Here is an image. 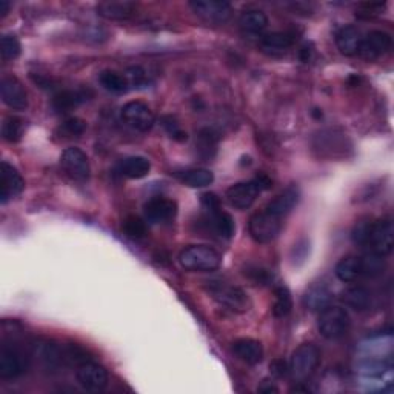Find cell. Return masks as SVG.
Returning <instances> with one entry per match:
<instances>
[{
	"mask_svg": "<svg viewBox=\"0 0 394 394\" xmlns=\"http://www.w3.org/2000/svg\"><path fill=\"white\" fill-rule=\"evenodd\" d=\"M179 264L187 271H214L222 265V256L206 245H190L179 255Z\"/></svg>",
	"mask_w": 394,
	"mask_h": 394,
	"instance_id": "6da1fadb",
	"label": "cell"
},
{
	"mask_svg": "<svg viewBox=\"0 0 394 394\" xmlns=\"http://www.w3.org/2000/svg\"><path fill=\"white\" fill-rule=\"evenodd\" d=\"M321 363V349L313 344H302L296 349L289 361V374L296 382H305L317 370Z\"/></svg>",
	"mask_w": 394,
	"mask_h": 394,
	"instance_id": "7a4b0ae2",
	"label": "cell"
},
{
	"mask_svg": "<svg viewBox=\"0 0 394 394\" xmlns=\"http://www.w3.org/2000/svg\"><path fill=\"white\" fill-rule=\"evenodd\" d=\"M208 293L215 302L224 305L234 313H247L252 305L250 296L242 288L224 284V282H211L208 287Z\"/></svg>",
	"mask_w": 394,
	"mask_h": 394,
	"instance_id": "3957f363",
	"label": "cell"
},
{
	"mask_svg": "<svg viewBox=\"0 0 394 394\" xmlns=\"http://www.w3.org/2000/svg\"><path fill=\"white\" fill-rule=\"evenodd\" d=\"M351 325V319H349L348 311L342 307H330L321 311L319 316L317 328L319 333L322 334V338L328 340H338L344 338Z\"/></svg>",
	"mask_w": 394,
	"mask_h": 394,
	"instance_id": "277c9868",
	"label": "cell"
},
{
	"mask_svg": "<svg viewBox=\"0 0 394 394\" xmlns=\"http://www.w3.org/2000/svg\"><path fill=\"white\" fill-rule=\"evenodd\" d=\"M248 229L250 236L257 243H268L279 236L282 229V219L264 210L251 215Z\"/></svg>",
	"mask_w": 394,
	"mask_h": 394,
	"instance_id": "5b68a950",
	"label": "cell"
},
{
	"mask_svg": "<svg viewBox=\"0 0 394 394\" xmlns=\"http://www.w3.org/2000/svg\"><path fill=\"white\" fill-rule=\"evenodd\" d=\"M121 114L126 125L131 126L132 130L140 131V132L150 131L156 122V117H154L151 108L148 107L146 103L139 102V100L125 103V105L122 107Z\"/></svg>",
	"mask_w": 394,
	"mask_h": 394,
	"instance_id": "8992f818",
	"label": "cell"
},
{
	"mask_svg": "<svg viewBox=\"0 0 394 394\" xmlns=\"http://www.w3.org/2000/svg\"><path fill=\"white\" fill-rule=\"evenodd\" d=\"M367 245H370L371 252H374L377 256L385 257L391 255L394 247L393 222L390 219L373 222Z\"/></svg>",
	"mask_w": 394,
	"mask_h": 394,
	"instance_id": "52a82bcc",
	"label": "cell"
},
{
	"mask_svg": "<svg viewBox=\"0 0 394 394\" xmlns=\"http://www.w3.org/2000/svg\"><path fill=\"white\" fill-rule=\"evenodd\" d=\"M61 165L71 179L84 182L90 177L91 167L88 156L77 146L66 148L61 156Z\"/></svg>",
	"mask_w": 394,
	"mask_h": 394,
	"instance_id": "ba28073f",
	"label": "cell"
},
{
	"mask_svg": "<svg viewBox=\"0 0 394 394\" xmlns=\"http://www.w3.org/2000/svg\"><path fill=\"white\" fill-rule=\"evenodd\" d=\"M77 382L85 391L100 393L108 386L109 377L107 370L99 363L82 362L77 368Z\"/></svg>",
	"mask_w": 394,
	"mask_h": 394,
	"instance_id": "9c48e42d",
	"label": "cell"
},
{
	"mask_svg": "<svg viewBox=\"0 0 394 394\" xmlns=\"http://www.w3.org/2000/svg\"><path fill=\"white\" fill-rule=\"evenodd\" d=\"M24 188L25 181L19 171L8 162H2L0 165V202L5 205L13 197L19 196Z\"/></svg>",
	"mask_w": 394,
	"mask_h": 394,
	"instance_id": "30bf717a",
	"label": "cell"
},
{
	"mask_svg": "<svg viewBox=\"0 0 394 394\" xmlns=\"http://www.w3.org/2000/svg\"><path fill=\"white\" fill-rule=\"evenodd\" d=\"M262 188L259 187V183L252 179L250 182H241L236 183L233 187H229L227 190V200L228 204L237 208V210H247L252 204L256 202V199L259 197Z\"/></svg>",
	"mask_w": 394,
	"mask_h": 394,
	"instance_id": "8fae6325",
	"label": "cell"
},
{
	"mask_svg": "<svg viewBox=\"0 0 394 394\" xmlns=\"http://www.w3.org/2000/svg\"><path fill=\"white\" fill-rule=\"evenodd\" d=\"M190 6L200 19L210 24H224L233 11L228 2H215V0H199V2H191Z\"/></svg>",
	"mask_w": 394,
	"mask_h": 394,
	"instance_id": "7c38bea8",
	"label": "cell"
},
{
	"mask_svg": "<svg viewBox=\"0 0 394 394\" xmlns=\"http://www.w3.org/2000/svg\"><path fill=\"white\" fill-rule=\"evenodd\" d=\"M0 94H2V100L8 108L14 111H25L28 108L26 91L16 77L6 76L2 79Z\"/></svg>",
	"mask_w": 394,
	"mask_h": 394,
	"instance_id": "4fadbf2b",
	"label": "cell"
},
{
	"mask_svg": "<svg viewBox=\"0 0 394 394\" xmlns=\"http://www.w3.org/2000/svg\"><path fill=\"white\" fill-rule=\"evenodd\" d=\"M145 220L150 224H163L176 218L177 204L174 200L165 197H154L148 200L144 206Z\"/></svg>",
	"mask_w": 394,
	"mask_h": 394,
	"instance_id": "5bb4252c",
	"label": "cell"
},
{
	"mask_svg": "<svg viewBox=\"0 0 394 394\" xmlns=\"http://www.w3.org/2000/svg\"><path fill=\"white\" fill-rule=\"evenodd\" d=\"M391 45H393V39L388 33L371 31L367 37H363L359 54L363 59H367V61H374V59L388 53Z\"/></svg>",
	"mask_w": 394,
	"mask_h": 394,
	"instance_id": "9a60e30c",
	"label": "cell"
},
{
	"mask_svg": "<svg viewBox=\"0 0 394 394\" xmlns=\"http://www.w3.org/2000/svg\"><path fill=\"white\" fill-rule=\"evenodd\" d=\"M25 361L17 349L10 347L0 348V377L16 379L24 374Z\"/></svg>",
	"mask_w": 394,
	"mask_h": 394,
	"instance_id": "2e32d148",
	"label": "cell"
},
{
	"mask_svg": "<svg viewBox=\"0 0 394 394\" xmlns=\"http://www.w3.org/2000/svg\"><path fill=\"white\" fill-rule=\"evenodd\" d=\"M333 301V291L326 284H313L303 296L305 308L313 311V313H321L325 308H328Z\"/></svg>",
	"mask_w": 394,
	"mask_h": 394,
	"instance_id": "e0dca14e",
	"label": "cell"
},
{
	"mask_svg": "<svg viewBox=\"0 0 394 394\" xmlns=\"http://www.w3.org/2000/svg\"><path fill=\"white\" fill-rule=\"evenodd\" d=\"M299 197H301V191L293 185V187H288L287 190L282 191L280 195L274 197L271 202L265 206V210L270 211L274 215H278L280 219H284L285 215L291 213L296 205L299 204Z\"/></svg>",
	"mask_w": 394,
	"mask_h": 394,
	"instance_id": "ac0fdd59",
	"label": "cell"
},
{
	"mask_svg": "<svg viewBox=\"0 0 394 394\" xmlns=\"http://www.w3.org/2000/svg\"><path fill=\"white\" fill-rule=\"evenodd\" d=\"M233 353L239 361L248 363V365H256L264 359V347L256 339L242 338L233 342Z\"/></svg>",
	"mask_w": 394,
	"mask_h": 394,
	"instance_id": "d6986e66",
	"label": "cell"
},
{
	"mask_svg": "<svg viewBox=\"0 0 394 394\" xmlns=\"http://www.w3.org/2000/svg\"><path fill=\"white\" fill-rule=\"evenodd\" d=\"M363 37L362 33L356 26H344L340 31L336 34V45L339 51L344 56H356L359 54L361 47H362Z\"/></svg>",
	"mask_w": 394,
	"mask_h": 394,
	"instance_id": "ffe728a7",
	"label": "cell"
},
{
	"mask_svg": "<svg viewBox=\"0 0 394 394\" xmlns=\"http://www.w3.org/2000/svg\"><path fill=\"white\" fill-rule=\"evenodd\" d=\"M98 14L108 20H128L136 13V5L131 2H102L96 8Z\"/></svg>",
	"mask_w": 394,
	"mask_h": 394,
	"instance_id": "44dd1931",
	"label": "cell"
},
{
	"mask_svg": "<svg viewBox=\"0 0 394 394\" xmlns=\"http://www.w3.org/2000/svg\"><path fill=\"white\" fill-rule=\"evenodd\" d=\"M117 169L119 173L128 177V179H142V177L150 173L151 163L146 158H142V156H130V158L121 160Z\"/></svg>",
	"mask_w": 394,
	"mask_h": 394,
	"instance_id": "7402d4cb",
	"label": "cell"
},
{
	"mask_svg": "<svg viewBox=\"0 0 394 394\" xmlns=\"http://www.w3.org/2000/svg\"><path fill=\"white\" fill-rule=\"evenodd\" d=\"M334 271H336L338 279L345 282V284L358 280L361 276H363L362 257H358V256L342 257L338 262L336 270Z\"/></svg>",
	"mask_w": 394,
	"mask_h": 394,
	"instance_id": "603a6c76",
	"label": "cell"
},
{
	"mask_svg": "<svg viewBox=\"0 0 394 394\" xmlns=\"http://www.w3.org/2000/svg\"><path fill=\"white\" fill-rule=\"evenodd\" d=\"M208 222H210L213 232L218 236L224 237V239H232L234 236L236 232L234 220L228 213L222 211V208L208 213Z\"/></svg>",
	"mask_w": 394,
	"mask_h": 394,
	"instance_id": "cb8c5ba5",
	"label": "cell"
},
{
	"mask_svg": "<svg viewBox=\"0 0 394 394\" xmlns=\"http://www.w3.org/2000/svg\"><path fill=\"white\" fill-rule=\"evenodd\" d=\"M85 100H88L86 90H65L57 93L53 98V108L59 113H66V111L79 107Z\"/></svg>",
	"mask_w": 394,
	"mask_h": 394,
	"instance_id": "d4e9b609",
	"label": "cell"
},
{
	"mask_svg": "<svg viewBox=\"0 0 394 394\" xmlns=\"http://www.w3.org/2000/svg\"><path fill=\"white\" fill-rule=\"evenodd\" d=\"M176 177L190 188H205L214 182V174L210 169L205 168H192L187 171H181V173H176Z\"/></svg>",
	"mask_w": 394,
	"mask_h": 394,
	"instance_id": "484cf974",
	"label": "cell"
},
{
	"mask_svg": "<svg viewBox=\"0 0 394 394\" xmlns=\"http://www.w3.org/2000/svg\"><path fill=\"white\" fill-rule=\"evenodd\" d=\"M297 36L293 31H274L260 39V45L266 51H284L296 42Z\"/></svg>",
	"mask_w": 394,
	"mask_h": 394,
	"instance_id": "4316f807",
	"label": "cell"
},
{
	"mask_svg": "<svg viewBox=\"0 0 394 394\" xmlns=\"http://www.w3.org/2000/svg\"><path fill=\"white\" fill-rule=\"evenodd\" d=\"M340 299L348 308L356 311H363L370 307L371 294L365 287H351L342 293Z\"/></svg>",
	"mask_w": 394,
	"mask_h": 394,
	"instance_id": "83f0119b",
	"label": "cell"
},
{
	"mask_svg": "<svg viewBox=\"0 0 394 394\" xmlns=\"http://www.w3.org/2000/svg\"><path fill=\"white\" fill-rule=\"evenodd\" d=\"M239 25L245 33L259 34L268 26V17H266V14L264 11L248 10L241 16Z\"/></svg>",
	"mask_w": 394,
	"mask_h": 394,
	"instance_id": "f1b7e54d",
	"label": "cell"
},
{
	"mask_svg": "<svg viewBox=\"0 0 394 394\" xmlns=\"http://www.w3.org/2000/svg\"><path fill=\"white\" fill-rule=\"evenodd\" d=\"M99 82L107 91H111V93H125V91H128V88H130V84H128V80H126L125 74L111 71V70L102 71L99 74Z\"/></svg>",
	"mask_w": 394,
	"mask_h": 394,
	"instance_id": "f546056e",
	"label": "cell"
},
{
	"mask_svg": "<svg viewBox=\"0 0 394 394\" xmlns=\"http://www.w3.org/2000/svg\"><path fill=\"white\" fill-rule=\"evenodd\" d=\"M293 297L289 289L285 285H279L274 288V305L273 315L276 317H285L291 313Z\"/></svg>",
	"mask_w": 394,
	"mask_h": 394,
	"instance_id": "4dcf8cb0",
	"label": "cell"
},
{
	"mask_svg": "<svg viewBox=\"0 0 394 394\" xmlns=\"http://www.w3.org/2000/svg\"><path fill=\"white\" fill-rule=\"evenodd\" d=\"M25 132V121L16 116H10L5 119V122L2 125V136L6 142L16 144L19 140L24 137Z\"/></svg>",
	"mask_w": 394,
	"mask_h": 394,
	"instance_id": "1f68e13d",
	"label": "cell"
},
{
	"mask_svg": "<svg viewBox=\"0 0 394 394\" xmlns=\"http://www.w3.org/2000/svg\"><path fill=\"white\" fill-rule=\"evenodd\" d=\"M122 232L125 233L126 237H130V239L135 241L144 239V237H146L148 234L146 222L144 219L137 218V215H128L122 224Z\"/></svg>",
	"mask_w": 394,
	"mask_h": 394,
	"instance_id": "d6a6232c",
	"label": "cell"
},
{
	"mask_svg": "<svg viewBox=\"0 0 394 394\" xmlns=\"http://www.w3.org/2000/svg\"><path fill=\"white\" fill-rule=\"evenodd\" d=\"M20 42L14 36H3L0 40V53L3 61H14L20 56Z\"/></svg>",
	"mask_w": 394,
	"mask_h": 394,
	"instance_id": "836d02e7",
	"label": "cell"
},
{
	"mask_svg": "<svg viewBox=\"0 0 394 394\" xmlns=\"http://www.w3.org/2000/svg\"><path fill=\"white\" fill-rule=\"evenodd\" d=\"M362 268H363V276L376 278L379 276V274H382L384 260L381 256L371 252V255L362 257Z\"/></svg>",
	"mask_w": 394,
	"mask_h": 394,
	"instance_id": "e575fe53",
	"label": "cell"
},
{
	"mask_svg": "<svg viewBox=\"0 0 394 394\" xmlns=\"http://www.w3.org/2000/svg\"><path fill=\"white\" fill-rule=\"evenodd\" d=\"M85 130H86V123L79 117L66 119L62 125V131L70 137H80L85 132Z\"/></svg>",
	"mask_w": 394,
	"mask_h": 394,
	"instance_id": "d590c367",
	"label": "cell"
},
{
	"mask_svg": "<svg viewBox=\"0 0 394 394\" xmlns=\"http://www.w3.org/2000/svg\"><path fill=\"white\" fill-rule=\"evenodd\" d=\"M371 227H373V222L371 220H361L356 224V227L353 228V242L358 243V245H367L368 242V237H370V232H371Z\"/></svg>",
	"mask_w": 394,
	"mask_h": 394,
	"instance_id": "8d00e7d4",
	"label": "cell"
},
{
	"mask_svg": "<svg viewBox=\"0 0 394 394\" xmlns=\"http://www.w3.org/2000/svg\"><path fill=\"white\" fill-rule=\"evenodd\" d=\"M163 126H165V130L171 136V139L177 140V142H183V140H187V132L181 128L179 123H177L173 117L163 119Z\"/></svg>",
	"mask_w": 394,
	"mask_h": 394,
	"instance_id": "74e56055",
	"label": "cell"
},
{
	"mask_svg": "<svg viewBox=\"0 0 394 394\" xmlns=\"http://www.w3.org/2000/svg\"><path fill=\"white\" fill-rule=\"evenodd\" d=\"M125 77H126V80H128L130 86H136V88H140L142 85H145L146 80H148L146 73L142 68H140V66L130 68L128 71L125 73Z\"/></svg>",
	"mask_w": 394,
	"mask_h": 394,
	"instance_id": "f35d334b",
	"label": "cell"
},
{
	"mask_svg": "<svg viewBox=\"0 0 394 394\" xmlns=\"http://www.w3.org/2000/svg\"><path fill=\"white\" fill-rule=\"evenodd\" d=\"M200 202H202L206 213L219 210L220 208V199L215 196L214 192H205V195H202V197H200Z\"/></svg>",
	"mask_w": 394,
	"mask_h": 394,
	"instance_id": "ab89813d",
	"label": "cell"
},
{
	"mask_svg": "<svg viewBox=\"0 0 394 394\" xmlns=\"http://www.w3.org/2000/svg\"><path fill=\"white\" fill-rule=\"evenodd\" d=\"M270 370H271V374L276 376V377H284L289 373V367L285 361L282 359H276L270 363Z\"/></svg>",
	"mask_w": 394,
	"mask_h": 394,
	"instance_id": "60d3db41",
	"label": "cell"
},
{
	"mask_svg": "<svg viewBox=\"0 0 394 394\" xmlns=\"http://www.w3.org/2000/svg\"><path fill=\"white\" fill-rule=\"evenodd\" d=\"M248 276L255 280V282H260V284H268L271 276H270V273L266 271V270H262V268H252L248 271Z\"/></svg>",
	"mask_w": 394,
	"mask_h": 394,
	"instance_id": "b9f144b4",
	"label": "cell"
},
{
	"mask_svg": "<svg viewBox=\"0 0 394 394\" xmlns=\"http://www.w3.org/2000/svg\"><path fill=\"white\" fill-rule=\"evenodd\" d=\"M10 3L5 2V0H0V17H5L8 14Z\"/></svg>",
	"mask_w": 394,
	"mask_h": 394,
	"instance_id": "7bdbcfd3",
	"label": "cell"
},
{
	"mask_svg": "<svg viewBox=\"0 0 394 394\" xmlns=\"http://www.w3.org/2000/svg\"><path fill=\"white\" fill-rule=\"evenodd\" d=\"M310 53H311V50H308V45H305L301 51V59L303 62H308V59H310Z\"/></svg>",
	"mask_w": 394,
	"mask_h": 394,
	"instance_id": "ee69618b",
	"label": "cell"
},
{
	"mask_svg": "<svg viewBox=\"0 0 394 394\" xmlns=\"http://www.w3.org/2000/svg\"><path fill=\"white\" fill-rule=\"evenodd\" d=\"M259 391H262V393H278V388L274 385H268V386H260Z\"/></svg>",
	"mask_w": 394,
	"mask_h": 394,
	"instance_id": "f6af8a7d",
	"label": "cell"
}]
</instances>
